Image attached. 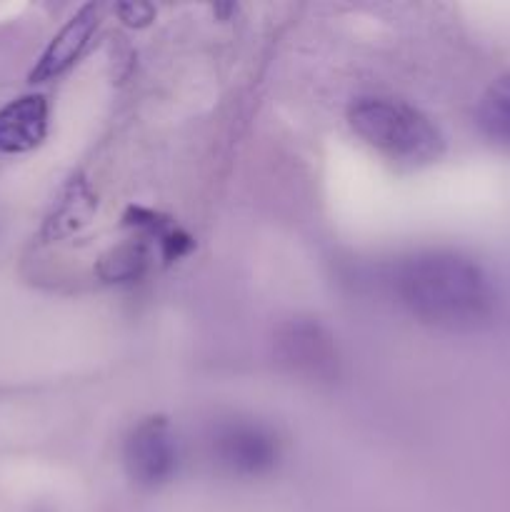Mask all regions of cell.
Masks as SVG:
<instances>
[{
	"label": "cell",
	"mask_w": 510,
	"mask_h": 512,
	"mask_svg": "<svg viewBox=\"0 0 510 512\" xmlns=\"http://www.w3.org/2000/svg\"><path fill=\"white\" fill-rule=\"evenodd\" d=\"M123 465L140 488H160L170 483L180 468V445L165 418H145L123 443Z\"/></svg>",
	"instance_id": "obj_4"
},
{
	"label": "cell",
	"mask_w": 510,
	"mask_h": 512,
	"mask_svg": "<svg viewBox=\"0 0 510 512\" xmlns=\"http://www.w3.org/2000/svg\"><path fill=\"white\" fill-rule=\"evenodd\" d=\"M208 450L213 463L235 478H260L280 460L278 435L258 420H223L210 433Z\"/></svg>",
	"instance_id": "obj_3"
},
{
	"label": "cell",
	"mask_w": 510,
	"mask_h": 512,
	"mask_svg": "<svg viewBox=\"0 0 510 512\" xmlns=\"http://www.w3.org/2000/svg\"><path fill=\"white\" fill-rule=\"evenodd\" d=\"M393 288L413 318L453 333L488 325L498 305L490 275L455 250L413 253L395 268Z\"/></svg>",
	"instance_id": "obj_1"
},
{
	"label": "cell",
	"mask_w": 510,
	"mask_h": 512,
	"mask_svg": "<svg viewBox=\"0 0 510 512\" xmlns=\"http://www.w3.org/2000/svg\"><path fill=\"white\" fill-rule=\"evenodd\" d=\"M280 363L288 365L293 373L313 380H330L338 373V350L333 338L325 333L323 325L313 320H290L278 330Z\"/></svg>",
	"instance_id": "obj_5"
},
{
	"label": "cell",
	"mask_w": 510,
	"mask_h": 512,
	"mask_svg": "<svg viewBox=\"0 0 510 512\" xmlns=\"http://www.w3.org/2000/svg\"><path fill=\"white\" fill-rule=\"evenodd\" d=\"M48 100L43 95H20L0 108V153L20 155L38 148L48 135Z\"/></svg>",
	"instance_id": "obj_7"
},
{
	"label": "cell",
	"mask_w": 510,
	"mask_h": 512,
	"mask_svg": "<svg viewBox=\"0 0 510 512\" xmlns=\"http://www.w3.org/2000/svg\"><path fill=\"white\" fill-rule=\"evenodd\" d=\"M118 13H120V18H123V23H128V25H145L150 18H153V8H150V5H140V3L120 5Z\"/></svg>",
	"instance_id": "obj_10"
},
{
	"label": "cell",
	"mask_w": 510,
	"mask_h": 512,
	"mask_svg": "<svg viewBox=\"0 0 510 512\" xmlns=\"http://www.w3.org/2000/svg\"><path fill=\"white\" fill-rule=\"evenodd\" d=\"M480 133L498 148L510 153V75L495 80L475 108Z\"/></svg>",
	"instance_id": "obj_8"
},
{
	"label": "cell",
	"mask_w": 510,
	"mask_h": 512,
	"mask_svg": "<svg viewBox=\"0 0 510 512\" xmlns=\"http://www.w3.org/2000/svg\"><path fill=\"white\" fill-rule=\"evenodd\" d=\"M348 123L375 153L405 168L435 163L445 150V138L433 118L405 100L365 95L353 100Z\"/></svg>",
	"instance_id": "obj_2"
},
{
	"label": "cell",
	"mask_w": 510,
	"mask_h": 512,
	"mask_svg": "<svg viewBox=\"0 0 510 512\" xmlns=\"http://www.w3.org/2000/svg\"><path fill=\"white\" fill-rule=\"evenodd\" d=\"M148 265V253L143 243H128L110 250L100 263V275L105 280H135Z\"/></svg>",
	"instance_id": "obj_9"
},
{
	"label": "cell",
	"mask_w": 510,
	"mask_h": 512,
	"mask_svg": "<svg viewBox=\"0 0 510 512\" xmlns=\"http://www.w3.org/2000/svg\"><path fill=\"white\" fill-rule=\"evenodd\" d=\"M100 23V8L98 5H83L68 23L60 28V33L55 35L53 43L45 48V53L40 55V60L35 63V68L30 70V83H45V80H53L58 75H63L65 70L73 68L75 60L83 55V50L88 48L90 38H93L95 28Z\"/></svg>",
	"instance_id": "obj_6"
}]
</instances>
